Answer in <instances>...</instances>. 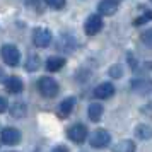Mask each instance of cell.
Wrapping results in <instances>:
<instances>
[{"label":"cell","mask_w":152,"mask_h":152,"mask_svg":"<svg viewBox=\"0 0 152 152\" xmlns=\"http://www.w3.org/2000/svg\"><path fill=\"white\" fill-rule=\"evenodd\" d=\"M120 4H121V0H101L99 5H97L99 14L101 15H113L118 10Z\"/></svg>","instance_id":"cell-8"},{"label":"cell","mask_w":152,"mask_h":152,"mask_svg":"<svg viewBox=\"0 0 152 152\" xmlns=\"http://www.w3.org/2000/svg\"><path fill=\"white\" fill-rule=\"evenodd\" d=\"M55 151H63V152H69V147H63V145H60V147H55Z\"/></svg>","instance_id":"cell-24"},{"label":"cell","mask_w":152,"mask_h":152,"mask_svg":"<svg viewBox=\"0 0 152 152\" xmlns=\"http://www.w3.org/2000/svg\"><path fill=\"white\" fill-rule=\"evenodd\" d=\"M0 138L5 145H17L21 142V132L15 130V128H4Z\"/></svg>","instance_id":"cell-7"},{"label":"cell","mask_w":152,"mask_h":152,"mask_svg":"<svg viewBox=\"0 0 152 152\" xmlns=\"http://www.w3.org/2000/svg\"><path fill=\"white\" fill-rule=\"evenodd\" d=\"M38 69H39V58L36 55H31L28 58V62H26V70L28 72H36Z\"/></svg>","instance_id":"cell-18"},{"label":"cell","mask_w":152,"mask_h":152,"mask_svg":"<svg viewBox=\"0 0 152 152\" xmlns=\"http://www.w3.org/2000/svg\"><path fill=\"white\" fill-rule=\"evenodd\" d=\"M5 89H7L10 94H19L22 91V80L15 75L7 77V79H5Z\"/></svg>","instance_id":"cell-10"},{"label":"cell","mask_w":152,"mask_h":152,"mask_svg":"<svg viewBox=\"0 0 152 152\" xmlns=\"http://www.w3.org/2000/svg\"><path fill=\"white\" fill-rule=\"evenodd\" d=\"M89 142H91L92 147L103 149V147H106V145L111 142V135H110V132H106V130H96L89 137Z\"/></svg>","instance_id":"cell-5"},{"label":"cell","mask_w":152,"mask_h":152,"mask_svg":"<svg viewBox=\"0 0 152 152\" xmlns=\"http://www.w3.org/2000/svg\"><path fill=\"white\" fill-rule=\"evenodd\" d=\"M132 89L140 94H152V80H133Z\"/></svg>","instance_id":"cell-11"},{"label":"cell","mask_w":152,"mask_h":152,"mask_svg":"<svg viewBox=\"0 0 152 152\" xmlns=\"http://www.w3.org/2000/svg\"><path fill=\"white\" fill-rule=\"evenodd\" d=\"M33 41H34L38 48H46L51 43V33L45 28H38L34 31V34H33Z\"/></svg>","instance_id":"cell-6"},{"label":"cell","mask_w":152,"mask_h":152,"mask_svg":"<svg viewBox=\"0 0 152 152\" xmlns=\"http://www.w3.org/2000/svg\"><path fill=\"white\" fill-rule=\"evenodd\" d=\"M140 39L144 41V45H147V46H151V48H152V29L144 31V33H142V36H140Z\"/></svg>","instance_id":"cell-20"},{"label":"cell","mask_w":152,"mask_h":152,"mask_svg":"<svg viewBox=\"0 0 152 152\" xmlns=\"http://www.w3.org/2000/svg\"><path fill=\"white\" fill-rule=\"evenodd\" d=\"M45 2L50 9H55V10L65 7V0H45Z\"/></svg>","instance_id":"cell-19"},{"label":"cell","mask_w":152,"mask_h":152,"mask_svg":"<svg viewBox=\"0 0 152 152\" xmlns=\"http://www.w3.org/2000/svg\"><path fill=\"white\" fill-rule=\"evenodd\" d=\"M4 77H5V74H4V70L0 69V80H2V79H4Z\"/></svg>","instance_id":"cell-25"},{"label":"cell","mask_w":152,"mask_h":152,"mask_svg":"<svg viewBox=\"0 0 152 152\" xmlns=\"http://www.w3.org/2000/svg\"><path fill=\"white\" fill-rule=\"evenodd\" d=\"M101 29H103V19H101V15L99 14L89 15L87 21H86V24H84V31H86V34L87 36H94V34H97Z\"/></svg>","instance_id":"cell-4"},{"label":"cell","mask_w":152,"mask_h":152,"mask_svg":"<svg viewBox=\"0 0 152 152\" xmlns=\"http://www.w3.org/2000/svg\"><path fill=\"white\" fill-rule=\"evenodd\" d=\"M135 137L140 138V140H149L152 137V128L147 125H138L135 128Z\"/></svg>","instance_id":"cell-15"},{"label":"cell","mask_w":152,"mask_h":152,"mask_svg":"<svg viewBox=\"0 0 152 152\" xmlns=\"http://www.w3.org/2000/svg\"><path fill=\"white\" fill-rule=\"evenodd\" d=\"M115 151L116 152H132V151H135V144L132 142V140H121L120 144L115 147Z\"/></svg>","instance_id":"cell-17"},{"label":"cell","mask_w":152,"mask_h":152,"mask_svg":"<svg viewBox=\"0 0 152 152\" xmlns=\"http://www.w3.org/2000/svg\"><path fill=\"white\" fill-rule=\"evenodd\" d=\"M0 53H2V58H4V62L7 63V65H10V67L19 65L21 53H19V50L15 48L14 45H4L2 50H0Z\"/></svg>","instance_id":"cell-2"},{"label":"cell","mask_w":152,"mask_h":152,"mask_svg":"<svg viewBox=\"0 0 152 152\" xmlns=\"http://www.w3.org/2000/svg\"><path fill=\"white\" fill-rule=\"evenodd\" d=\"M74 106H75V97H67L65 101H62V104H60V115L62 116H69L70 113H72V110H74Z\"/></svg>","instance_id":"cell-14"},{"label":"cell","mask_w":152,"mask_h":152,"mask_svg":"<svg viewBox=\"0 0 152 152\" xmlns=\"http://www.w3.org/2000/svg\"><path fill=\"white\" fill-rule=\"evenodd\" d=\"M110 75H111V77H115V79H116V77H121V75H123V72H121V67H120V65H115V67H111V69H110Z\"/></svg>","instance_id":"cell-22"},{"label":"cell","mask_w":152,"mask_h":152,"mask_svg":"<svg viewBox=\"0 0 152 152\" xmlns=\"http://www.w3.org/2000/svg\"><path fill=\"white\" fill-rule=\"evenodd\" d=\"M147 21H152V10H147L140 19H135L133 24H137V26H138V24H144V22H147Z\"/></svg>","instance_id":"cell-21"},{"label":"cell","mask_w":152,"mask_h":152,"mask_svg":"<svg viewBox=\"0 0 152 152\" xmlns=\"http://www.w3.org/2000/svg\"><path fill=\"white\" fill-rule=\"evenodd\" d=\"M9 108V104H7V99L5 97H2L0 96V113H4V111Z\"/></svg>","instance_id":"cell-23"},{"label":"cell","mask_w":152,"mask_h":152,"mask_svg":"<svg viewBox=\"0 0 152 152\" xmlns=\"http://www.w3.org/2000/svg\"><path fill=\"white\" fill-rule=\"evenodd\" d=\"M67 137L74 142V144H82L84 140L87 138V126L82 123H75L72 125L67 130Z\"/></svg>","instance_id":"cell-3"},{"label":"cell","mask_w":152,"mask_h":152,"mask_svg":"<svg viewBox=\"0 0 152 152\" xmlns=\"http://www.w3.org/2000/svg\"><path fill=\"white\" fill-rule=\"evenodd\" d=\"M65 65V58H60V56H50L48 62H46V70L48 72H56L60 70Z\"/></svg>","instance_id":"cell-12"},{"label":"cell","mask_w":152,"mask_h":152,"mask_svg":"<svg viewBox=\"0 0 152 152\" xmlns=\"http://www.w3.org/2000/svg\"><path fill=\"white\" fill-rule=\"evenodd\" d=\"M151 2H152V0H151Z\"/></svg>","instance_id":"cell-26"},{"label":"cell","mask_w":152,"mask_h":152,"mask_svg":"<svg viewBox=\"0 0 152 152\" xmlns=\"http://www.w3.org/2000/svg\"><path fill=\"white\" fill-rule=\"evenodd\" d=\"M103 104L99 103H91L89 104V118L92 120V121H99L101 120V116H103Z\"/></svg>","instance_id":"cell-13"},{"label":"cell","mask_w":152,"mask_h":152,"mask_svg":"<svg viewBox=\"0 0 152 152\" xmlns=\"http://www.w3.org/2000/svg\"><path fill=\"white\" fill-rule=\"evenodd\" d=\"M38 89L45 97H55L58 94V82L51 77H41L38 80Z\"/></svg>","instance_id":"cell-1"},{"label":"cell","mask_w":152,"mask_h":152,"mask_svg":"<svg viewBox=\"0 0 152 152\" xmlns=\"http://www.w3.org/2000/svg\"><path fill=\"white\" fill-rule=\"evenodd\" d=\"M10 115L15 118H22L24 115H26V104L24 103H14L12 106H10Z\"/></svg>","instance_id":"cell-16"},{"label":"cell","mask_w":152,"mask_h":152,"mask_svg":"<svg viewBox=\"0 0 152 152\" xmlns=\"http://www.w3.org/2000/svg\"><path fill=\"white\" fill-rule=\"evenodd\" d=\"M113 94H115V86L111 82H103L99 86H96V89H94V96L97 99H108Z\"/></svg>","instance_id":"cell-9"}]
</instances>
